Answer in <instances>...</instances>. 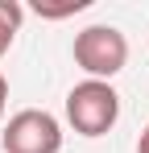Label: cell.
<instances>
[{"label": "cell", "mask_w": 149, "mask_h": 153, "mask_svg": "<svg viewBox=\"0 0 149 153\" xmlns=\"http://www.w3.org/2000/svg\"><path fill=\"white\" fill-rule=\"evenodd\" d=\"M21 17H25V8L17 0H0V58L13 46V37H17V29H21Z\"/></svg>", "instance_id": "cell-4"}, {"label": "cell", "mask_w": 149, "mask_h": 153, "mask_svg": "<svg viewBox=\"0 0 149 153\" xmlns=\"http://www.w3.org/2000/svg\"><path fill=\"white\" fill-rule=\"evenodd\" d=\"M4 103H8V83H4V75H0V116H4Z\"/></svg>", "instance_id": "cell-6"}, {"label": "cell", "mask_w": 149, "mask_h": 153, "mask_svg": "<svg viewBox=\"0 0 149 153\" xmlns=\"http://www.w3.org/2000/svg\"><path fill=\"white\" fill-rule=\"evenodd\" d=\"M4 153H58L62 149V128L42 108H25L4 124Z\"/></svg>", "instance_id": "cell-3"}, {"label": "cell", "mask_w": 149, "mask_h": 153, "mask_svg": "<svg viewBox=\"0 0 149 153\" xmlns=\"http://www.w3.org/2000/svg\"><path fill=\"white\" fill-rule=\"evenodd\" d=\"M74 62L87 71L91 79H108L120 75L128 62V42L116 25H87L74 37Z\"/></svg>", "instance_id": "cell-2"}, {"label": "cell", "mask_w": 149, "mask_h": 153, "mask_svg": "<svg viewBox=\"0 0 149 153\" xmlns=\"http://www.w3.org/2000/svg\"><path fill=\"white\" fill-rule=\"evenodd\" d=\"M116 116H120V95L112 91V83L87 79V83L71 87V95H66V120L74 124V132L104 137L108 128L116 124Z\"/></svg>", "instance_id": "cell-1"}, {"label": "cell", "mask_w": 149, "mask_h": 153, "mask_svg": "<svg viewBox=\"0 0 149 153\" xmlns=\"http://www.w3.org/2000/svg\"><path fill=\"white\" fill-rule=\"evenodd\" d=\"M137 153H149V124L141 128V137H137Z\"/></svg>", "instance_id": "cell-5"}]
</instances>
